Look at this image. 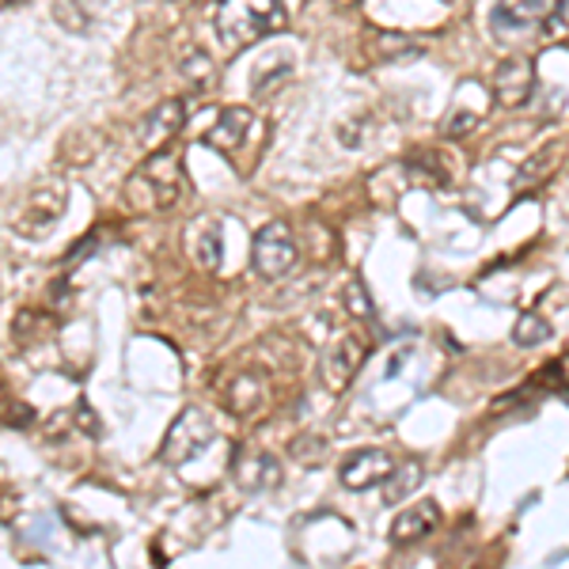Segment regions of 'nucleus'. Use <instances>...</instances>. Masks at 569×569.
I'll list each match as a JSON object with an SVG mask.
<instances>
[{"label":"nucleus","mask_w":569,"mask_h":569,"mask_svg":"<svg viewBox=\"0 0 569 569\" xmlns=\"http://www.w3.org/2000/svg\"><path fill=\"white\" fill-rule=\"evenodd\" d=\"M186 197L183 152L171 145L152 148V156L126 179V205L134 213H168Z\"/></svg>","instance_id":"obj_1"},{"label":"nucleus","mask_w":569,"mask_h":569,"mask_svg":"<svg viewBox=\"0 0 569 569\" xmlns=\"http://www.w3.org/2000/svg\"><path fill=\"white\" fill-rule=\"evenodd\" d=\"M277 31H285L282 0H220L217 38L228 49H247Z\"/></svg>","instance_id":"obj_2"},{"label":"nucleus","mask_w":569,"mask_h":569,"mask_svg":"<svg viewBox=\"0 0 569 569\" xmlns=\"http://www.w3.org/2000/svg\"><path fill=\"white\" fill-rule=\"evenodd\" d=\"M251 262L254 274L266 277V282H282L285 274H293L296 266V236L285 220H270L254 232L251 243Z\"/></svg>","instance_id":"obj_3"},{"label":"nucleus","mask_w":569,"mask_h":569,"mask_svg":"<svg viewBox=\"0 0 569 569\" xmlns=\"http://www.w3.org/2000/svg\"><path fill=\"white\" fill-rule=\"evenodd\" d=\"M69 209V190L65 183H43L23 197L20 213H15V236L23 239H43L54 232V225Z\"/></svg>","instance_id":"obj_4"},{"label":"nucleus","mask_w":569,"mask_h":569,"mask_svg":"<svg viewBox=\"0 0 569 569\" xmlns=\"http://www.w3.org/2000/svg\"><path fill=\"white\" fill-rule=\"evenodd\" d=\"M213 422H209V414H202V410H183L179 414V422L171 425V433H168V441H163V459L168 464H175V467H186L190 459L194 456H202L205 448H209V441H213Z\"/></svg>","instance_id":"obj_5"},{"label":"nucleus","mask_w":569,"mask_h":569,"mask_svg":"<svg viewBox=\"0 0 569 569\" xmlns=\"http://www.w3.org/2000/svg\"><path fill=\"white\" fill-rule=\"evenodd\" d=\"M254 129H259L254 111H247V106H220L213 126L202 134V141L217 148V152H225L228 160H236V152H243L247 141L254 137Z\"/></svg>","instance_id":"obj_6"},{"label":"nucleus","mask_w":569,"mask_h":569,"mask_svg":"<svg viewBox=\"0 0 569 569\" xmlns=\"http://www.w3.org/2000/svg\"><path fill=\"white\" fill-rule=\"evenodd\" d=\"M232 471H236L239 490H247V493H266V490H277V486H282V464L262 448L239 452L232 459Z\"/></svg>","instance_id":"obj_7"},{"label":"nucleus","mask_w":569,"mask_h":569,"mask_svg":"<svg viewBox=\"0 0 569 569\" xmlns=\"http://www.w3.org/2000/svg\"><path fill=\"white\" fill-rule=\"evenodd\" d=\"M395 471V459L387 456L384 448H365L357 452V456H350L342 464V471H338V478H342L345 490H376L379 482H387V475Z\"/></svg>","instance_id":"obj_8"},{"label":"nucleus","mask_w":569,"mask_h":569,"mask_svg":"<svg viewBox=\"0 0 569 569\" xmlns=\"http://www.w3.org/2000/svg\"><path fill=\"white\" fill-rule=\"evenodd\" d=\"M532 88H535V65L527 57H509L493 72V99L501 106H509V111L524 106L532 99Z\"/></svg>","instance_id":"obj_9"},{"label":"nucleus","mask_w":569,"mask_h":569,"mask_svg":"<svg viewBox=\"0 0 569 569\" xmlns=\"http://www.w3.org/2000/svg\"><path fill=\"white\" fill-rule=\"evenodd\" d=\"M436 524H441V505H436V501H414V505H407L391 521V543L395 547L418 543L425 539V535H433Z\"/></svg>","instance_id":"obj_10"},{"label":"nucleus","mask_w":569,"mask_h":569,"mask_svg":"<svg viewBox=\"0 0 569 569\" xmlns=\"http://www.w3.org/2000/svg\"><path fill=\"white\" fill-rule=\"evenodd\" d=\"M547 15V8H543V0H498L490 12V23H493V35H524V31H532L535 23Z\"/></svg>","instance_id":"obj_11"},{"label":"nucleus","mask_w":569,"mask_h":569,"mask_svg":"<svg viewBox=\"0 0 569 569\" xmlns=\"http://www.w3.org/2000/svg\"><path fill=\"white\" fill-rule=\"evenodd\" d=\"M186 126V106L183 99H163L156 111H148L145 126H141V137L148 148H163L168 141H175V134Z\"/></svg>","instance_id":"obj_12"},{"label":"nucleus","mask_w":569,"mask_h":569,"mask_svg":"<svg viewBox=\"0 0 569 569\" xmlns=\"http://www.w3.org/2000/svg\"><path fill=\"white\" fill-rule=\"evenodd\" d=\"M361 357H365V345L357 342V338H342L338 345L323 353V384L334 387V391H342L345 384L353 379V373L361 368Z\"/></svg>","instance_id":"obj_13"},{"label":"nucleus","mask_w":569,"mask_h":569,"mask_svg":"<svg viewBox=\"0 0 569 569\" xmlns=\"http://www.w3.org/2000/svg\"><path fill=\"white\" fill-rule=\"evenodd\" d=\"M54 331H57V311L23 308V311H15V319H12V342L23 345V350H35V345L49 342Z\"/></svg>","instance_id":"obj_14"},{"label":"nucleus","mask_w":569,"mask_h":569,"mask_svg":"<svg viewBox=\"0 0 569 569\" xmlns=\"http://www.w3.org/2000/svg\"><path fill=\"white\" fill-rule=\"evenodd\" d=\"M259 402H262V379L259 376H236L232 384H228V407H232L236 414H251Z\"/></svg>","instance_id":"obj_15"},{"label":"nucleus","mask_w":569,"mask_h":569,"mask_svg":"<svg viewBox=\"0 0 569 569\" xmlns=\"http://www.w3.org/2000/svg\"><path fill=\"white\" fill-rule=\"evenodd\" d=\"M422 478H425V467L422 464H407V467H399V471H391L387 475V490H384V498L391 501H402L407 493H414L418 486H422Z\"/></svg>","instance_id":"obj_16"},{"label":"nucleus","mask_w":569,"mask_h":569,"mask_svg":"<svg viewBox=\"0 0 569 569\" xmlns=\"http://www.w3.org/2000/svg\"><path fill=\"white\" fill-rule=\"evenodd\" d=\"M220 259H225V239H220L217 225H202L197 228V262L205 270H217Z\"/></svg>","instance_id":"obj_17"},{"label":"nucleus","mask_w":569,"mask_h":569,"mask_svg":"<svg viewBox=\"0 0 569 569\" xmlns=\"http://www.w3.org/2000/svg\"><path fill=\"white\" fill-rule=\"evenodd\" d=\"M179 69H183V77L194 88H213V61L205 57V49L190 46L186 54H183V61H179Z\"/></svg>","instance_id":"obj_18"},{"label":"nucleus","mask_w":569,"mask_h":569,"mask_svg":"<svg viewBox=\"0 0 569 569\" xmlns=\"http://www.w3.org/2000/svg\"><path fill=\"white\" fill-rule=\"evenodd\" d=\"M547 338H550V327H547V319L543 316L527 311V316L516 319V327H513V342L516 345H543Z\"/></svg>","instance_id":"obj_19"},{"label":"nucleus","mask_w":569,"mask_h":569,"mask_svg":"<svg viewBox=\"0 0 569 569\" xmlns=\"http://www.w3.org/2000/svg\"><path fill=\"white\" fill-rule=\"evenodd\" d=\"M0 422L8 425H31V407L27 402H20L12 391H8L4 384H0Z\"/></svg>","instance_id":"obj_20"},{"label":"nucleus","mask_w":569,"mask_h":569,"mask_svg":"<svg viewBox=\"0 0 569 569\" xmlns=\"http://www.w3.org/2000/svg\"><path fill=\"white\" fill-rule=\"evenodd\" d=\"M543 35H547V38H562V35H569V0H558L555 12L543 15Z\"/></svg>","instance_id":"obj_21"},{"label":"nucleus","mask_w":569,"mask_h":569,"mask_svg":"<svg viewBox=\"0 0 569 569\" xmlns=\"http://www.w3.org/2000/svg\"><path fill=\"white\" fill-rule=\"evenodd\" d=\"M345 308H350L353 316H361V319H373V300H368V293H365V285L361 282H353L350 288H345Z\"/></svg>","instance_id":"obj_22"},{"label":"nucleus","mask_w":569,"mask_h":569,"mask_svg":"<svg viewBox=\"0 0 569 569\" xmlns=\"http://www.w3.org/2000/svg\"><path fill=\"white\" fill-rule=\"evenodd\" d=\"M27 0H0V12H12V8H23Z\"/></svg>","instance_id":"obj_23"}]
</instances>
